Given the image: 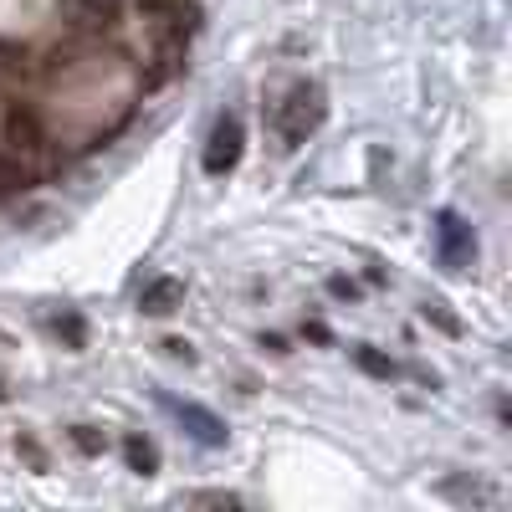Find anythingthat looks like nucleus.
Returning <instances> with one entry per match:
<instances>
[{"label":"nucleus","mask_w":512,"mask_h":512,"mask_svg":"<svg viewBox=\"0 0 512 512\" xmlns=\"http://www.w3.org/2000/svg\"><path fill=\"white\" fill-rule=\"evenodd\" d=\"M241 149H246V134H241V118L236 113H221L216 123H210V139H205V154H200V164H205V175H231V169L241 164Z\"/></svg>","instance_id":"nucleus-2"},{"label":"nucleus","mask_w":512,"mask_h":512,"mask_svg":"<svg viewBox=\"0 0 512 512\" xmlns=\"http://www.w3.org/2000/svg\"><path fill=\"white\" fill-rule=\"evenodd\" d=\"M0 134H6V149L11 154H36L47 144V128H41V113L31 103H11L6 108V123H0Z\"/></svg>","instance_id":"nucleus-6"},{"label":"nucleus","mask_w":512,"mask_h":512,"mask_svg":"<svg viewBox=\"0 0 512 512\" xmlns=\"http://www.w3.org/2000/svg\"><path fill=\"white\" fill-rule=\"evenodd\" d=\"M164 405H169V415H175V420L185 425V436H190V441H200L205 451H221V446L231 441L226 420H221L216 410H205V405H195V400H164Z\"/></svg>","instance_id":"nucleus-4"},{"label":"nucleus","mask_w":512,"mask_h":512,"mask_svg":"<svg viewBox=\"0 0 512 512\" xmlns=\"http://www.w3.org/2000/svg\"><path fill=\"white\" fill-rule=\"evenodd\" d=\"M77 21L88 31H108L118 21V0H77Z\"/></svg>","instance_id":"nucleus-8"},{"label":"nucleus","mask_w":512,"mask_h":512,"mask_svg":"<svg viewBox=\"0 0 512 512\" xmlns=\"http://www.w3.org/2000/svg\"><path fill=\"white\" fill-rule=\"evenodd\" d=\"M323 118H328V93L318 88V82H292L287 98L277 103V139H282V149L308 144L323 128Z\"/></svg>","instance_id":"nucleus-1"},{"label":"nucleus","mask_w":512,"mask_h":512,"mask_svg":"<svg viewBox=\"0 0 512 512\" xmlns=\"http://www.w3.org/2000/svg\"><path fill=\"white\" fill-rule=\"evenodd\" d=\"M195 502H210V507H241V497H236V492H200Z\"/></svg>","instance_id":"nucleus-14"},{"label":"nucleus","mask_w":512,"mask_h":512,"mask_svg":"<svg viewBox=\"0 0 512 512\" xmlns=\"http://www.w3.org/2000/svg\"><path fill=\"white\" fill-rule=\"evenodd\" d=\"M425 318H436V323H441L446 333H456V318L446 313V303H425Z\"/></svg>","instance_id":"nucleus-13"},{"label":"nucleus","mask_w":512,"mask_h":512,"mask_svg":"<svg viewBox=\"0 0 512 512\" xmlns=\"http://www.w3.org/2000/svg\"><path fill=\"white\" fill-rule=\"evenodd\" d=\"M328 287H333V297H354V282H349V277H333Z\"/></svg>","instance_id":"nucleus-15"},{"label":"nucleus","mask_w":512,"mask_h":512,"mask_svg":"<svg viewBox=\"0 0 512 512\" xmlns=\"http://www.w3.org/2000/svg\"><path fill=\"white\" fill-rule=\"evenodd\" d=\"M139 16L169 36H195L205 21V6L200 0H139Z\"/></svg>","instance_id":"nucleus-5"},{"label":"nucleus","mask_w":512,"mask_h":512,"mask_svg":"<svg viewBox=\"0 0 512 512\" xmlns=\"http://www.w3.org/2000/svg\"><path fill=\"white\" fill-rule=\"evenodd\" d=\"M359 369H369L374 379H390V374H395V364H390V359H379L374 349H359Z\"/></svg>","instance_id":"nucleus-11"},{"label":"nucleus","mask_w":512,"mask_h":512,"mask_svg":"<svg viewBox=\"0 0 512 512\" xmlns=\"http://www.w3.org/2000/svg\"><path fill=\"white\" fill-rule=\"evenodd\" d=\"M180 297H185V282H180V277H154V282L139 292V308L154 313V318H164V313L180 308Z\"/></svg>","instance_id":"nucleus-7"},{"label":"nucleus","mask_w":512,"mask_h":512,"mask_svg":"<svg viewBox=\"0 0 512 512\" xmlns=\"http://www.w3.org/2000/svg\"><path fill=\"white\" fill-rule=\"evenodd\" d=\"M123 456H128V466H134L139 477H154V472H159V451H154V441H144V436H128V441H123Z\"/></svg>","instance_id":"nucleus-9"},{"label":"nucleus","mask_w":512,"mask_h":512,"mask_svg":"<svg viewBox=\"0 0 512 512\" xmlns=\"http://www.w3.org/2000/svg\"><path fill=\"white\" fill-rule=\"evenodd\" d=\"M436 251H441V262L451 272H466L477 262V236H472V226H466L456 210H441L436 216Z\"/></svg>","instance_id":"nucleus-3"},{"label":"nucleus","mask_w":512,"mask_h":512,"mask_svg":"<svg viewBox=\"0 0 512 512\" xmlns=\"http://www.w3.org/2000/svg\"><path fill=\"white\" fill-rule=\"evenodd\" d=\"M72 441H77V451H88V456H98V451H103V441L88 431V425H77V431H72Z\"/></svg>","instance_id":"nucleus-12"},{"label":"nucleus","mask_w":512,"mask_h":512,"mask_svg":"<svg viewBox=\"0 0 512 512\" xmlns=\"http://www.w3.org/2000/svg\"><path fill=\"white\" fill-rule=\"evenodd\" d=\"M31 169L21 164V154H0V195H16V190H31Z\"/></svg>","instance_id":"nucleus-10"}]
</instances>
